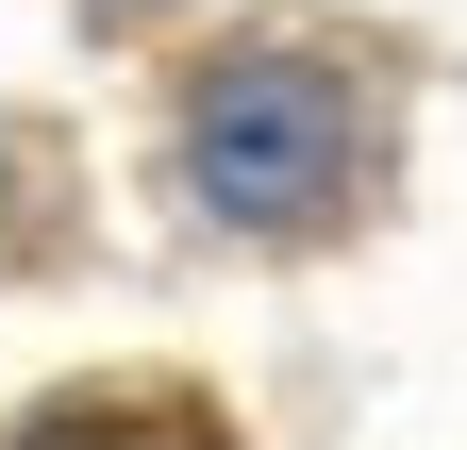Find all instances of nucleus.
I'll return each instance as SVG.
<instances>
[{
  "instance_id": "f257e3e1",
  "label": "nucleus",
  "mask_w": 467,
  "mask_h": 450,
  "mask_svg": "<svg viewBox=\"0 0 467 450\" xmlns=\"http://www.w3.org/2000/svg\"><path fill=\"white\" fill-rule=\"evenodd\" d=\"M368 167V100H350L317 50H234V67L184 100V184L234 217V234H317Z\"/></svg>"
},
{
  "instance_id": "f03ea898",
  "label": "nucleus",
  "mask_w": 467,
  "mask_h": 450,
  "mask_svg": "<svg viewBox=\"0 0 467 450\" xmlns=\"http://www.w3.org/2000/svg\"><path fill=\"white\" fill-rule=\"evenodd\" d=\"M17 450H217V417H184V401H67V417H34Z\"/></svg>"
}]
</instances>
